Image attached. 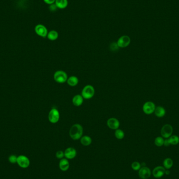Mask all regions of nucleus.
Listing matches in <instances>:
<instances>
[{"label": "nucleus", "instance_id": "16", "mask_svg": "<svg viewBox=\"0 0 179 179\" xmlns=\"http://www.w3.org/2000/svg\"><path fill=\"white\" fill-rule=\"evenodd\" d=\"M67 82L69 86L73 87H75L78 84L79 79L77 77L73 75V76L69 77L67 79Z\"/></svg>", "mask_w": 179, "mask_h": 179}, {"label": "nucleus", "instance_id": "13", "mask_svg": "<svg viewBox=\"0 0 179 179\" xmlns=\"http://www.w3.org/2000/svg\"><path fill=\"white\" fill-rule=\"evenodd\" d=\"M64 157L68 159H72L77 156V151L72 147H69L64 152Z\"/></svg>", "mask_w": 179, "mask_h": 179}, {"label": "nucleus", "instance_id": "21", "mask_svg": "<svg viewBox=\"0 0 179 179\" xmlns=\"http://www.w3.org/2000/svg\"><path fill=\"white\" fill-rule=\"evenodd\" d=\"M173 161L171 158H166L163 161V166H164V168L166 169H169L171 168L172 166H173Z\"/></svg>", "mask_w": 179, "mask_h": 179}, {"label": "nucleus", "instance_id": "12", "mask_svg": "<svg viewBox=\"0 0 179 179\" xmlns=\"http://www.w3.org/2000/svg\"><path fill=\"white\" fill-rule=\"evenodd\" d=\"M166 172V169L163 166H158L156 167L152 171V175L156 178H160L164 175Z\"/></svg>", "mask_w": 179, "mask_h": 179}, {"label": "nucleus", "instance_id": "20", "mask_svg": "<svg viewBox=\"0 0 179 179\" xmlns=\"http://www.w3.org/2000/svg\"><path fill=\"white\" fill-rule=\"evenodd\" d=\"M47 37L50 41H55L58 38V33L55 30H51L48 33Z\"/></svg>", "mask_w": 179, "mask_h": 179}, {"label": "nucleus", "instance_id": "5", "mask_svg": "<svg viewBox=\"0 0 179 179\" xmlns=\"http://www.w3.org/2000/svg\"><path fill=\"white\" fill-rule=\"evenodd\" d=\"M156 109V106L154 103L152 102H147L143 104V112L147 115L151 114L154 113Z\"/></svg>", "mask_w": 179, "mask_h": 179}, {"label": "nucleus", "instance_id": "11", "mask_svg": "<svg viewBox=\"0 0 179 179\" xmlns=\"http://www.w3.org/2000/svg\"><path fill=\"white\" fill-rule=\"evenodd\" d=\"M107 125L109 128L113 130H116L119 128L120 123L119 121L115 118H110L107 121Z\"/></svg>", "mask_w": 179, "mask_h": 179}, {"label": "nucleus", "instance_id": "27", "mask_svg": "<svg viewBox=\"0 0 179 179\" xmlns=\"http://www.w3.org/2000/svg\"><path fill=\"white\" fill-rule=\"evenodd\" d=\"M17 157L14 155H11L10 156L9 158V161L12 163H15L16 162H17Z\"/></svg>", "mask_w": 179, "mask_h": 179}, {"label": "nucleus", "instance_id": "9", "mask_svg": "<svg viewBox=\"0 0 179 179\" xmlns=\"http://www.w3.org/2000/svg\"><path fill=\"white\" fill-rule=\"evenodd\" d=\"M17 164L23 168H27L30 166V161L29 159L25 156H19L17 157Z\"/></svg>", "mask_w": 179, "mask_h": 179}, {"label": "nucleus", "instance_id": "19", "mask_svg": "<svg viewBox=\"0 0 179 179\" xmlns=\"http://www.w3.org/2000/svg\"><path fill=\"white\" fill-rule=\"evenodd\" d=\"M155 115L158 117H162L166 114V111L163 107H156L155 110Z\"/></svg>", "mask_w": 179, "mask_h": 179}, {"label": "nucleus", "instance_id": "31", "mask_svg": "<svg viewBox=\"0 0 179 179\" xmlns=\"http://www.w3.org/2000/svg\"><path fill=\"white\" fill-rule=\"evenodd\" d=\"M163 145H164L165 146H169V145H170V141H169V139H166V140H164Z\"/></svg>", "mask_w": 179, "mask_h": 179}, {"label": "nucleus", "instance_id": "8", "mask_svg": "<svg viewBox=\"0 0 179 179\" xmlns=\"http://www.w3.org/2000/svg\"><path fill=\"white\" fill-rule=\"evenodd\" d=\"M173 128L172 126L169 124H166L162 127L161 130V134L165 138H169L172 134Z\"/></svg>", "mask_w": 179, "mask_h": 179}, {"label": "nucleus", "instance_id": "23", "mask_svg": "<svg viewBox=\"0 0 179 179\" xmlns=\"http://www.w3.org/2000/svg\"><path fill=\"white\" fill-rule=\"evenodd\" d=\"M169 140L171 145H176L179 143V137L176 135L170 137Z\"/></svg>", "mask_w": 179, "mask_h": 179}, {"label": "nucleus", "instance_id": "3", "mask_svg": "<svg viewBox=\"0 0 179 179\" xmlns=\"http://www.w3.org/2000/svg\"><path fill=\"white\" fill-rule=\"evenodd\" d=\"M68 75L66 73L62 70H58L55 72L53 75L54 80L59 83H64L66 82L68 79Z\"/></svg>", "mask_w": 179, "mask_h": 179}, {"label": "nucleus", "instance_id": "29", "mask_svg": "<svg viewBox=\"0 0 179 179\" xmlns=\"http://www.w3.org/2000/svg\"><path fill=\"white\" fill-rule=\"evenodd\" d=\"M57 7L56 6V5L55 4H52L50 5L49 6V10L51 12H55V11L57 10Z\"/></svg>", "mask_w": 179, "mask_h": 179}, {"label": "nucleus", "instance_id": "7", "mask_svg": "<svg viewBox=\"0 0 179 179\" xmlns=\"http://www.w3.org/2000/svg\"><path fill=\"white\" fill-rule=\"evenodd\" d=\"M35 31L38 36L44 38L47 37L48 33L46 27L41 24H38L36 26L35 28Z\"/></svg>", "mask_w": 179, "mask_h": 179}, {"label": "nucleus", "instance_id": "22", "mask_svg": "<svg viewBox=\"0 0 179 179\" xmlns=\"http://www.w3.org/2000/svg\"><path fill=\"white\" fill-rule=\"evenodd\" d=\"M115 136L116 137V138L121 140V139L124 138V136H125V134H124V132L122 129H120L118 128L115 130Z\"/></svg>", "mask_w": 179, "mask_h": 179}, {"label": "nucleus", "instance_id": "14", "mask_svg": "<svg viewBox=\"0 0 179 179\" xmlns=\"http://www.w3.org/2000/svg\"><path fill=\"white\" fill-rule=\"evenodd\" d=\"M59 166L60 169L62 171H66L68 170L70 166V164L68 159L64 158L61 159L59 163Z\"/></svg>", "mask_w": 179, "mask_h": 179}, {"label": "nucleus", "instance_id": "24", "mask_svg": "<svg viewBox=\"0 0 179 179\" xmlns=\"http://www.w3.org/2000/svg\"><path fill=\"white\" fill-rule=\"evenodd\" d=\"M164 139H163L162 137H158L155 139V143L157 146L158 147H161L162 146V145H163L164 143Z\"/></svg>", "mask_w": 179, "mask_h": 179}, {"label": "nucleus", "instance_id": "18", "mask_svg": "<svg viewBox=\"0 0 179 179\" xmlns=\"http://www.w3.org/2000/svg\"><path fill=\"white\" fill-rule=\"evenodd\" d=\"M68 0H55V4L58 9H65L68 6Z\"/></svg>", "mask_w": 179, "mask_h": 179}, {"label": "nucleus", "instance_id": "2", "mask_svg": "<svg viewBox=\"0 0 179 179\" xmlns=\"http://www.w3.org/2000/svg\"><path fill=\"white\" fill-rule=\"evenodd\" d=\"M95 94V90L92 85H87L83 87L81 95L83 98L86 100H89L92 98Z\"/></svg>", "mask_w": 179, "mask_h": 179}, {"label": "nucleus", "instance_id": "4", "mask_svg": "<svg viewBox=\"0 0 179 179\" xmlns=\"http://www.w3.org/2000/svg\"><path fill=\"white\" fill-rule=\"evenodd\" d=\"M60 119V114L57 109H51L48 114V120L52 124L57 123Z\"/></svg>", "mask_w": 179, "mask_h": 179}, {"label": "nucleus", "instance_id": "1", "mask_svg": "<svg viewBox=\"0 0 179 179\" xmlns=\"http://www.w3.org/2000/svg\"><path fill=\"white\" fill-rule=\"evenodd\" d=\"M83 129L80 124H75L71 126L69 130V135L73 140L77 141L81 138L83 135Z\"/></svg>", "mask_w": 179, "mask_h": 179}, {"label": "nucleus", "instance_id": "30", "mask_svg": "<svg viewBox=\"0 0 179 179\" xmlns=\"http://www.w3.org/2000/svg\"><path fill=\"white\" fill-rule=\"evenodd\" d=\"M44 1L47 4L51 5L55 2V0H44Z\"/></svg>", "mask_w": 179, "mask_h": 179}, {"label": "nucleus", "instance_id": "6", "mask_svg": "<svg viewBox=\"0 0 179 179\" xmlns=\"http://www.w3.org/2000/svg\"><path fill=\"white\" fill-rule=\"evenodd\" d=\"M130 43V38L127 35H124L121 37L117 41V44L118 47L125 48L129 46Z\"/></svg>", "mask_w": 179, "mask_h": 179}, {"label": "nucleus", "instance_id": "26", "mask_svg": "<svg viewBox=\"0 0 179 179\" xmlns=\"http://www.w3.org/2000/svg\"><path fill=\"white\" fill-rule=\"evenodd\" d=\"M56 157L59 159H62L64 157V153L61 150H59L58 151L56 154H55Z\"/></svg>", "mask_w": 179, "mask_h": 179}, {"label": "nucleus", "instance_id": "15", "mask_svg": "<svg viewBox=\"0 0 179 179\" xmlns=\"http://www.w3.org/2000/svg\"><path fill=\"white\" fill-rule=\"evenodd\" d=\"M83 102V97L81 95L78 94L75 95L72 98V103L75 107H80Z\"/></svg>", "mask_w": 179, "mask_h": 179}, {"label": "nucleus", "instance_id": "25", "mask_svg": "<svg viewBox=\"0 0 179 179\" xmlns=\"http://www.w3.org/2000/svg\"><path fill=\"white\" fill-rule=\"evenodd\" d=\"M132 168L135 171L139 170V169L141 168V164L139 162L135 161L132 162Z\"/></svg>", "mask_w": 179, "mask_h": 179}, {"label": "nucleus", "instance_id": "28", "mask_svg": "<svg viewBox=\"0 0 179 179\" xmlns=\"http://www.w3.org/2000/svg\"><path fill=\"white\" fill-rule=\"evenodd\" d=\"M110 48H111V49H112V50H113V51H115L116 49H118V45H117V43H113L112 44H111V46H110Z\"/></svg>", "mask_w": 179, "mask_h": 179}, {"label": "nucleus", "instance_id": "32", "mask_svg": "<svg viewBox=\"0 0 179 179\" xmlns=\"http://www.w3.org/2000/svg\"><path fill=\"white\" fill-rule=\"evenodd\" d=\"M165 174H166V175H168L170 174V171H166V172H165Z\"/></svg>", "mask_w": 179, "mask_h": 179}, {"label": "nucleus", "instance_id": "10", "mask_svg": "<svg viewBox=\"0 0 179 179\" xmlns=\"http://www.w3.org/2000/svg\"><path fill=\"white\" fill-rule=\"evenodd\" d=\"M138 175L141 179H148L151 176V171L146 166H143L139 169Z\"/></svg>", "mask_w": 179, "mask_h": 179}, {"label": "nucleus", "instance_id": "17", "mask_svg": "<svg viewBox=\"0 0 179 179\" xmlns=\"http://www.w3.org/2000/svg\"><path fill=\"white\" fill-rule=\"evenodd\" d=\"M80 142L81 143L83 146H88L89 145L91 144L92 143V139L89 136H82L81 138H80Z\"/></svg>", "mask_w": 179, "mask_h": 179}]
</instances>
